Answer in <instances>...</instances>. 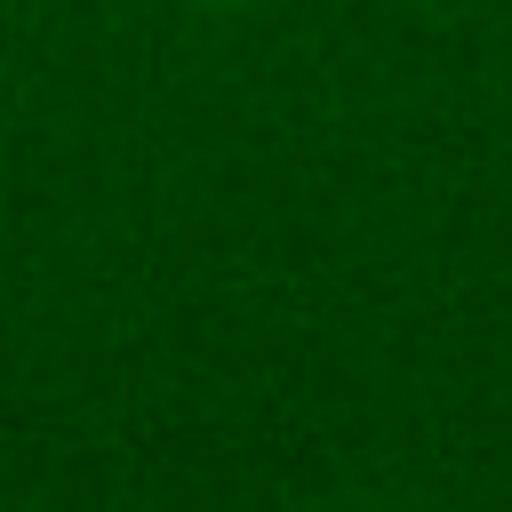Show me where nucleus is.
<instances>
[{
    "instance_id": "1",
    "label": "nucleus",
    "mask_w": 512,
    "mask_h": 512,
    "mask_svg": "<svg viewBox=\"0 0 512 512\" xmlns=\"http://www.w3.org/2000/svg\"><path fill=\"white\" fill-rule=\"evenodd\" d=\"M192 8H256V0H192Z\"/></svg>"
}]
</instances>
